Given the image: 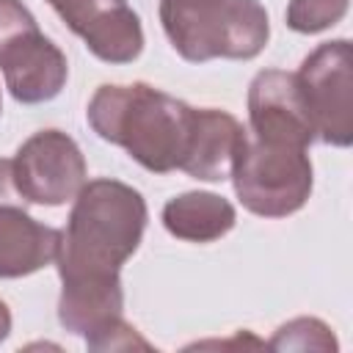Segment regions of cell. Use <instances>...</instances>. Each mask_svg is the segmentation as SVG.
<instances>
[{
  "label": "cell",
  "mask_w": 353,
  "mask_h": 353,
  "mask_svg": "<svg viewBox=\"0 0 353 353\" xmlns=\"http://www.w3.org/2000/svg\"><path fill=\"white\" fill-rule=\"evenodd\" d=\"M146 218L141 190L119 179H88L72 199L55 256L58 323L88 350H108L127 331L121 265L138 251Z\"/></svg>",
  "instance_id": "cell-1"
},
{
  "label": "cell",
  "mask_w": 353,
  "mask_h": 353,
  "mask_svg": "<svg viewBox=\"0 0 353 353\" xmlns=\"http://www.w3.org/2000/svg\"><path fill=\"white\" fill-rule=\"evenodd\" d=\"M196 108L149 85H99L85 108L88 127L108 143L121 146L152 174L182 168L193 132Z\"/></svg>",
  "instance_id": "cell-2"
},
{
  "label": "cell",
  "mask_w": 353,
  "mask_h": 353,
  "mask_svg": "<svg viewBox=\"0 0 353 353\" xmlns=\"http://www.w3.org/2000/svg\"><path fill=\"white\" fill-rule=\"evenodd\" d=\"M160 22L171 47L190 63L251 61L270 39L259 0H160Z\"/></svg>",
  "instance_id": "cell-3"
},
{
  "label": "cell",
  "mask_w": 353,
  "mask_h": 353,
  "mask_svg": "<svg viewBox=\"0 0 353 353\" xmlns=\"http://www.w3.org/2000/svg\"><path fill=\"white\" fill-rule=\"evenodd\" d=\"M229 179L248 212L259 218H287L309 201L314 168L309 149L259 141L245 132Z\"/></svg>",
  "instance_id": "cell-4"
},
{
  "label": "cell",
  "mask_w": 353,
  "mask_h": 353,
  "mask_svg": "<svg viewBox=\"0 0 353 353\" xmlns=\"http://www.w3.org/2000/svg\"><path fill=\"white\" fill-rule=\"evenodd\" d=\"M0 72L8 94L22 105L55 99L69 77L63 50L39 30L19 0H0Z\"/></svg>",
  "instance_id": "cell-5"
},
{
  "label": "cell",
  "mask_w": 353,
  "mask_h": 353,
  "mask_svg": "<svg viewBox=\"0 0 353 353\" xmlns=\"http://www.w3.org/2000/svg\"><path fill=\"white\" fill-rule=\"evenodd\" d=\"M314 138L345 149L353 143V50L347 39L323 41L295 72Z\"/></svg>",
  "instance_id": "cell-6"
},
{
  "label": "cell",
  "mask_w": 353,
  "mask_h": 353,
  "mask_svg": "<svg viewBox=\"0 0 353 353\" xmlns=\"http://www.w3.org/2000/svg\"><path fill=\"white\" fill-rule=\"evenodd\" d=\"M14 163V182L25 201L41 207H61L72 201L88 182L85 157L72 135L63 130H39L19 143Z\"/></svg>",
  "instance_id": "cell-7"
},
{
  "label": "cell",
  "mask_w": 353,
  "mask_h": 353,
  "mask_svg": "<svg viewBox=\"0 0 353 353\" xmlns=\"http://www.w3.org/2000/svg\"><path fill=\"white\" fill-rule=\"evenodd\" d=\"M61 229L36 221L14 182V163L0 157V279H22L55 262Z\"/></svg>",
  "instance_id": "cell-8"
},
{
  "label": "cell",
  "mask_w": 353,
  "mask_h": 353,
  "mask_svg": "<svg viewBox=\"0 0 353 353\" xmlns=\"http://www.w3.org/2000/svg\"><path fill=\"white\" fill-rule=\"evenodd\" d=\"M85 50L105 63H132L143 52L141 17L127 0H47Z\"/></svg>",
  "instance_id": "cell-9"
},
{
  "label": "cell",
  "mask_w": 353,
  "mask_h": 353,
  "mask_svg": "<svg viewBox=\"0 0 353 353\" xmlns=\"http://www.w3.org/2000/svg\"><path fill=\"white\" fill-rule=\"evenodd\" d=\"M248 124L259 141L303 149L317 141L298 77L284 69H262L254 74L248 85Z\"/></svg>",
  "instance_id": "cell-10"
},
{
  "label": "cell",
  "mask_w": 353,
  "mask_h": 353,
  "mask_svg": "<svg viewBox=\"0 0 353 353\" xmlns=\"http://www.w3.org/2000/svg\"><path fill=\"white\" fill-rule=\"evenodd\" d=\"M245 132L248 130L232 113L218 108H196L188 154L179 171L201 182L229 179L237 152L245 141Z\"/></svg>",
  "instance_id": "cell-11"
},
{
  "label": "cell",
  "mask_w": 353,
  "mask_h": 353,
  "mask_svg": "<svg viewBox=\"0 0 353 353\" xmlns=\"http://www.w3.org/2000/svg\"><path fill=\"white\" fill-rule=\"evenodd\" d=\"M237 223L234 204L212 190H188L165 201L163 226L185 243H212L229 234Z\"/></svg>",
  "instance_id": "cell-12"
},
{
  "label": "cell",
  "mask_w": 353,
  "mask_h": 353,
  "mask_svg": "<svg viewBox=\"0 0 353 353\" xmlns=\"http://www.w3.org/2000/svg\"><path fill=\"white\" fill-rule=\"evenodd\" d=\"M350 0H290L287 3V28L295 33H320L342 22Z\"/></svg>",
  "instance_id": "cell-13"
},
{
  "label": "cell",
  "mask_w": 353,
  "mask_h": 353,
  "mask_svg": "<svg viewBox=\"0 0 353 353\" xmlns=\"http://www.w3.org/2000/svg\"><path fill=\"white\" fill-rule=\"evenodd\" d=\"M268 345L276 350H336L331 328L317 317H295L284 323Z\"/></svg>",
  "instance_id": "cell-14"
},
{
  "label": "cell",
  "mask_w": 353,
  "mask_h": 353,
  "mask_svg": "<svg viewBox=\"0 0 353 353\" xmlns=\"http://www.w3.org/2000/svg\"><path fill=\"white\" fill-rule=\"evenodd\" d=\"M11 334V309L6 306V301H0V342H6Z\"/></svg>",
  "instance_id": "cell-15"
},
{
  "label": "cell",
  "mask_w": 353,
  "mask_h": 353,
  "mask_svg": "<svg viewBox=\"0 0 353 353\" xmlns=\"http://www.w3.org/2000/svg\"><path fill=\"white\" fill-rule=\"evenodd\" d=\"M0 113H3V97H0Z\"/></svg>",
  "instance_id": "cell-16"
}]
</instances>
